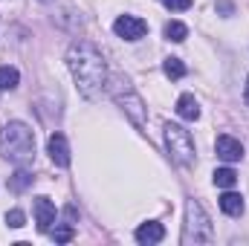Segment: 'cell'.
Instances as JSON below:
<instances>
[{"instance_id":"14","label":"cell","mask_w":249,"mask_h":246,"mask_svg":"<svg viewBox=\"0 0 249 246\" xmlns=\"http://www.w3.org/2000/svg\"><path fill=\"white\" fill-rule=\"evenodd\" d=\"M165 38L168 41H186L188 38V26L186 23H180V20H171V23H165Z\"/></svg>"},{"instance_id":"3","label":"cell","mask_w":249,"mask_h":246,"mask_svg":"<svg viewBox=\"0 0 249 246\" xmlns=\"http://www.w3.org/2000/svg\"><path fill=\"white\" fill-rule=\"evenodd\" d=\"M214 235H212V223H209V217H206V211H203V206L200 203H194V200H188L186 203V235H183V241L186 244H209Z\"/></svg>"},{"instance_id":"2","label":"cell","mask_w":249,"mask_h":246,"mask_svg":"<svg viewBox=\"0 0 249 246\" xmlns=\"http://www.w3.org/2000/svg\"><path fill=\"white\" fill-rule=\"evenodd\" d=\"M0 154L15 162V165H26L35 157V133L29 130V124L23 122H9L0 130Z\"/></svg>"},{"instance_id":"15","label":"cell","mask_w":249,"mask_h":246,"mask_svg":"<svg viewBox=\"0 0 249 246\" xmlns=\"http://www.w3.org/2000/svg\"><path fill=\"white\" fill-rule=\"evenodd\" d=\"M18 81H20V75L15 67H0V90H15Z\"/></svg>"},{"instance_id":"6","label":"cell","mask_w":249,"mask_h":246,"mask_svg":"<svg viewBox=\"0 0 249 246\" xmlns=\"http://www.w3.org/2000/svg\"><path fill=\"white\" fill-rule=\"evenodd\" d=\"M113 32H116L119 38H124V41H139V38H145L148 23H145L142 18H136V15H122V18H116Z\"/></svg>"},{"instance_id":"17","label":"cell","mask_w":249,"mask_h":246,"mask_svg":"<svg viewBox=\"0 0 249 246\" xmlns=\"http://www.w3.org/2000/svg\"><path fill=\"white\" fill-rule=\"evenodd\" d=\"M162 70H165L168 78H183V75H186V64L180 61V58H165Z\"/></svg>"},{"instance_id":"21","label":"cell","mask_w":249,"mask_h":246,"mask_svg":"<svg viewBox=\"0 0 249 246\" xmlns=\"http://www.w3.org/2000/svg\"><path fill=\"white\" fill-rule=\"evenodd\" d=\"M244 102L249 105V78H247V90H244Z\"/></svg>"},{"instance_id":"10","label":"cell","mask_w":249,"mask_h":246,"mask_svg":"<svg viewBox=\"0 0 249 246\" xmlns=\"http://www.w3.org/2000/svg\"><path fill=\"white\" fill-rule=\"evenodd\" d=\"M165 238V229H162V223H142L139 229H136V241L142 246H151V244H160Z\"/></svg>"},{"instance_id":"4","label":"cell","mask_w":249,"mask_h":246,"mask_svg":"<svg viewBox=\"0 0 249 246\" xmlns=\"http://www.w3.org/2000/svg\"><path fill=\"white\" fill-rule=\"evenodd\" d=\"M165 145H168V154L180 162V165H191L194 162V142H191V133L180 124H165Z\"/></svg>"},{"instance_id":"7","label":"cell","mask_w":249,"mask_h":246,"mask_svg":"<svg viewBox=\"0 0 249 246\" xmlns=\"http://www.w3.org/2000/svg\"><path fill=\"white\" fill-rule=\"evenodd\" d=\"M35 223H38V229L41 232H50L53 229V223H55V217H58V211H55V203L50 200V197H35Z\"/></svg>"},{"instance_id":"16","label":"cell","mask_w":249,"mask_h":246,"mask_svg":"<svg viewBox=\"0 0 249 246\" xmlns=\"http://www.w3.org/2000/svg\"><path fill=\"white\" fill-rule=\"evenodd\" d=\"M212 180H214V185H220V188H232V185L238 183V174L232 168H217L212 174Z\"/></svg>"},{"instance_id":"18","label":"cell","mask_w":249,"mask_h":246,"mask_svg":"<svg viewBox=\"0 0 249 246\" xmlns=\"http://www.w3.org/2000/svg\"><path fill=\"white\" fill-rule=\"evenodd\" d=\"M72 238H75L72 226H55V232H53V241H58V244H70Z\"/></svg>"},{"instance_id":"1","label":"cell","mask_w":249,"mask_h":246,"mask_svg":"<svg viewBox=\"0 0 249 246\" xmlns=\"http://www.w3.org/2000/svg\"><path fill=\"white\" fill-rule=\"evenodd\" d=\"M67 64H70V72H72L78 90L87 99H96L107 81V67H105L102 53L90 41H75L67 50Z\"/></svg>"},{"instance_id":"13","label":"cell","mask_w":249,"mask_h":246,"mask_svg":"<svg viewBox=\"0 0 249 246\" xmlns=\"http://www.w3.org/2000/svg\"><path fill=\"white\" fill-rule=\"evenodd\" d=\"M29 185H32V174H29V171H26L23 165H20V168L15 171V177H9V188H12L15 194H20V191H26Z\"/></svg>"},{"instance_id":"9","label":"cell","mask_w":249,"mask_h":246,"mask_svg":"<svg viewBox=\"0 0 249 246\" xmlns=\"http://www.w3.org/2000/svg\"><path fill=\"white\" fill-rule=\"evenodd\" d=\"M47 154H50V159H53L55 165H61V168L70 165V145H67L64 133H53V136L47 139Z\"/></svg>"},{"instance_id":"19","label":"cell","mask_w":249,"mask_h":246,"mask_svg":"<svg viewBox=\"0 0 249 246\" xmlns=\"http://www.w3.org/2000/svg\"><path fill=\"white\" fill-rule=\"evenodd\" d=\"M23 220H26V217H23V211H20V209H12V211L6 214V223H9L12 229H20V226H23Z\"/></svg>"},{"instance_id":"5","label":"cell","mask_w":249,"mask_h":246,"mask_svg":"<svg viewBox=\"0 0 249 246\" xmlns=\"http://www.w3.org/2000/svg\"><path fill=\"white\" fill-rule=\"evenodd\" d=\"M113 96H116V102L122 105L124 110H127L130 122L142 127V124H145V105H142V99L133 93V87H130L124 78H116V81H113Z\"/></svg>"},{"instance_id":"8","label":"cell","mask_w":249,"mask_h":246,"mask_svg":"<svg viewBox=\"0 0 249 246\" xmlns=\"http://www.w3.org/2000/svg\"><path fill=\"white\" fill-rule=\"evenodd\" d=\"M214 151H217V157H220L223 162H238V159L244 157V148H241V142H238L235 136H229V133L217 136V142H214Z\"/></svg>"},{"instance_id":"11","label":"cell","mask_w":249,"mask_h":246,"mask_svg":"<svg viewBox=\"0 0 249 246\" xmlns=\"http://www.w3.org/2000/svg\"><path fill=\"white\" fill-rule=\"evenodd\" d=\"M177 116H180V119H188V122H194V119L200 116V105H197V99H194L191 93H183V96L177 99Z\"/></svg>"},{"instance_id":"20","label":"cell","mask_w":249,"mask_h":246,"mask_svg":"<svg viewBox=\"0 0 249 246\" xmlns=\"http://www.w3.org/2000/svg\"><path fill=\"white\" fill-rule=\"evenodd\" d=\"M162 6L171 12H186V9H191V0H162Z\"/></svg>"},{"instance_id":"12","label":"cell","mask_w":249,"mask_h":246,"mask_svg":"<svg viewBox=\"0 0 249 246\" xmlns=\"http://www.w3.org/2000/svg\"><path fill=\"white\" fill-rule=\"evenodd\" d=\"M220 209H223L229 217H241V214H244V200H241V194L226 191V194L220 197Z\"/></svg>"}]
</instances>
